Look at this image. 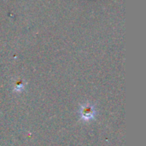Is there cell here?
Here are the masks:
<instances>
[{"mask_svg":"<svg viewBox=\"0 0 146 146\" xmlns=\"http://www.w3.org/2000/svg\"><path fill=\"white\" fill-rule=\"evenodd\" d=\"M79 114H80V118L81 121L87 122L91 121L92 120H94L96 116V108L94 105L86 103L84 104H80V109H79Z\"/></svg>","mask_w":146,"mask_h":146,"instance_id":"6da1fadb","label":"cell"}]
</instances>
